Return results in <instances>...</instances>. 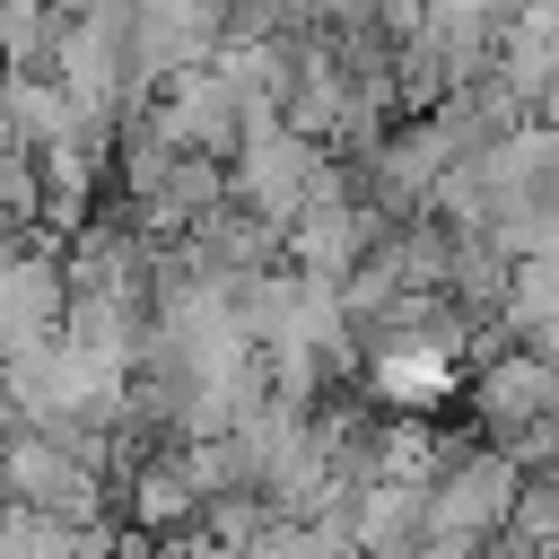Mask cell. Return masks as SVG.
Wrapping results in <instances>:
<instances>
[{
    "mask_svg": "<svg viewBox=\"0 0 559 559\" xmlns=\"http://www.w3.org/2000/svg\"><path fill=\"white\" fill-rule=\"evenodd\" d=\"M140 122L175 148V157H236V140H245V105H236V87H227V70L218 61H183L175 79H157L148 87V105H140Z\"/></svg>",
    "mask_w": 559,
    "mask_h": 559,
    "instance_id": "6da1fadb",
    "label": "cell"
},
{
    "mask_svg": "<svg viewBox=\"0 0 559 559\" xmlns=\"http://www.w3.org/2000/svg\"><path fill=\"white\" fill-rule=\"evenodd\" d=\"M515 489H524V472L498 445H454V463L428 480V533H445V542H498L507 515H515Z\"/></svg>",
    "mask_w": 559,
    "mask_h": 559,
    "instance_id": "7a4b0ae2",
    "label": "cell"
},
{
    "mask_svg": "<svg viewBox=\"0 0 559 559\" xmlns=\"http://www.w3.org/2000/svg\"><path fill=\"white\" fill-rule=\"evenodd\" d=\"M472 419L489 428V445L559 419V367H542V358H524V349H489L480 376H472Z\"/></svg>",
    "mask_w": 559,
    "mask_h": 559,
    "instance_id": "3957f363",
    "label": "cell"
},
{
    "mask_svg": "<svg viewBox=\"0 0 559 559\" xmlns=\"http://www.w3.org/2000/svg\"><path fill=\"white\" fill-rule=\"evenodd\" d=\"M367 358H376L384 402H445L454 393V367L445 358H419V349H367Z\"/></svg>",
    "mask_w": 559,
    "mask_h": 559,
    "instance_id": "277c9868",
    "label": "cell"
},
{
    "mask_svg": "<svg viewBox=\"0 0 559 559\" xmlns=\"http://www.w3.org/2000/svg\"><path fill=\"white\" fill-rule=\"evenodd\" d=\"M402 559H480V542H445V533H419Z\"/></svg>",
    "mask_w": 559,
    "mask_h": 559,
    "instance_id": "5b68a950",
    "label": "cell"
},
{
    "mask_svg": "<svg viewBox=\"0 0 559 559\" xmlns=\"http://www.w3.org/2000/svg\"><path fill=\"white\" fill-rule=\"evenodd\" d=\"M0 148H9V122H0Z\"/></svg>",
    "mask_w": 559,
    "mask_h": 559,
    "instance_id": "8992f818",
    "label": "cell"
}]
</instances>
